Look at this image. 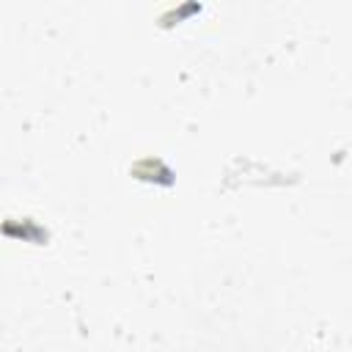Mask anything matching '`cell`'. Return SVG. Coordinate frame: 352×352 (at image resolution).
Returning <instances> with one entry per match:
<instances>
[{"instance_id": "1", "label": "cell", "mask_w": 352, "mask_h": 352, "mask_svg": "<svg viewBox=\"0 0 352 352\" xmlns=\"http://www.w3.org/2000/svg\"><path fill=\"white\" fill-rule=\"evenodd\" d=\"M132 173H135L138 179H146V182L173 184V173H170V168H168L162 160H154V157H146V160H140L138 165H132Z\"/></svg>"}]
</instances>
